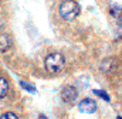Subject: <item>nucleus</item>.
<instances>
[{
    "mask_svg": "<svg viewBox=\"0 0 122 119\" xmlns=\"http://www.w3.org/2000/svg\"><path fill=\"white\" fill-rule=\"evenodd\" d=\"M58 13H60V16L64 20L72 21L80 14V6H78V3L75 0H65L60 4Z\"/></svg>",
    "mask_w": 122,
    "mask_h": 119,
    "instance_id": "1",
    "label": "nucleus"
},
{
    "mask_svg": "<svg viewBox=\"0 0 122 119\" xmlns=\"http://www.w3.org/2000/svg\"><path fill=\"white\" fill-rule=\"evenodd\" d=\"M44 64H46V69L50 74H57V72L62 71V68L65 65V60L60 53H54V54L47 55Z\"/></svg>",
    "mask_w": 122,
    "mask_h": 119,
    "instance_id": "2",
    "label": "nucleus"
},
{
    "mask_svg": "<svg viewBox=\"0 0 122 119\" xmlns=\"http://www.w3.org/2000/svg\"><path fill=\"white\" fill-rule=\"evenodd\" d=\"M77 96H78V91L74 88L72 85H65V87H62V89H61V98H62L64 102L71 104V102H74V101L77 99Z\"/></svg>",
    "mask_w": 122,
    "mask_h": 119,
    "instance_id": "3",
    "label": "nucleus"
},
{
    "mask_svg": "<svg viewBox=\"0 0 122 119\" xmlns=\"http://www.w3.org/2000/svg\"><path fill=\"white\" fill-rule=\"evenodd\" d=\"M78 108H80V111L84 112V114H92V112L97 111V102L92 101L91 98H85V99H82V101L78 104Z\"/></svg>",
    "mask_w": 122,
    "mask_h": 119,
    "instance_id": "4",
    "label": "nucleus"
},
{
    "mask_svg": "<svg viewBox=\"0 0 122 119\" xmlns=\"http://www.w3.org/2000/svg\"><path fill=\"white\" fill-rule=\"evenodd\" d=\"M101 68H102V72L111 74V72H114L118 68V61L115 58H108L107 61H104V64L101 65Z\"/></svg>",
    "mask_w": 122,
    "mask_h": 119,
    "instance_id": "5",
    "label": "nucleus"
},
{
    "mask_svg": "<svg viewBox=\"0 0 122 119\" xmlns=\"http://www.w3.org/2000/svg\"><path fill=\"white\" fill-rule=\"evenodd\" d=\"M11 45V40L9 37V34L6 33H0V53H6Z\"/></svg>",
    "mask_w": 122,
    "mask_h": 119,
    "instance_id": "6",
    "label": "nucleus"
},
{
    "mask_svg": "<svg viewBox=\"0 0 122 119\" xmlns=\"http://www.w3.org/2000/svg\"><path fill=\"white\" fill-rule=\"evenodd\" d=\"M9 92V82L4 78H0V99L4 98Z\"/></svg>",
    "mask_w": 122,
    "mask_h": 119,
    "instance_id": "7",
    "label": "nucleus"
},
{
    "mask_svg": "<svg viewBox=\"0 0 122 119\" xmlns=\"http://www.w3.org/2000/svg\"><path fill=\"white\" fill-rule=\"evenodd\" d=\"M111 14H112V16H115V17H119V16H122V7L112 6V7H111Z\"/></svg>",
    "mask_w": 122,
    "mask_h": 119,
    "instance_id": "8",
    "label": "nucleus"
},
{
    "mask_svg": "<svg viewBox=\"0 0 122 119\" xmlns=\"http://www.w3.org/2000/svg\"><path fill=\"white\" fill-rule=\"evenodd\" d=\"M20 85H21V88H24V89H27L29 92H36V88L33 87V85H30V84H27V82H24V81H20Z\"/></svg>",
    "mask_w": 122,
    "mask_h": 119,
    "instance_id": "9",
    "label": "nucleus"
},
{
    "mask_svg": "<svg viewBox=\"0 0 122 119\" xmlns=\"http://www.w3.org/2000/svg\"><path fill=\"white\" fill-rule=\"evenodd\" d=\"M94 94H97V95H99L102 99H105L107 102H109V96H108V94H105V92H102L101 89H95L94 91Z\"/></svg>",
    "mask_w": 122,
    "mask_h": 119,
    "instance_id": "10",
    "label": "nucleus"
},
{
    "mask_svg": "<svg viewBox=\"0 0 122 119\" xmlns=\"http://www.w3.org/2000/svg\"><path fill=\"white\" fill-rule=\"evenodd\" d=\"M0 119H19L17 118V115L16 114H13V112H6V114H3Z\"/></svg>",
    "mask_w": 122,
    "mask_h": 119,
    "instance_id": "11",
    "label": "nucleus"
},
{
    "mask_svg": "<svg viewBox=\"0 0 122 119\" xmlns=\"http://www.w3.org/2000/svg\"><path fill=\"white\" fill-rule=\"evenodd\" d=\"M38 119H47L46 115H38Z\"/></svg>",
    "mask_w": 122,
    "mask_h": 119,
    "instance_id": "12",
    "label": "nucleus"
},
{
    "mask_svg": "<svg viewBox=\"0 0 122 119\" xmlns=\"http://www.w3.org/2000/svg\"><path fill=\"white\" fill-rule=\"evenodd\" d=\"M118 119H122V118H118Z\"/></svg>",
    "mask_w": 122,
    "mask_h": 119,
    "instance_id": "13",
    "label": "nucleus"
}]
</instances>
